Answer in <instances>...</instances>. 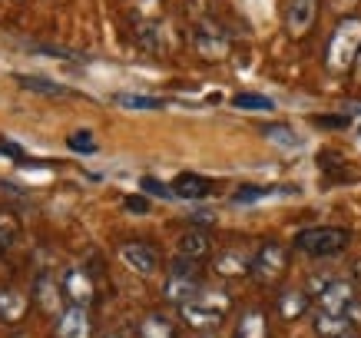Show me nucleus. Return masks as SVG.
I'll return each instance as SVG.
<instances>
[{
    "label": "nucleus",
    "mask_w": 361,
    "mask_h": 338,
    "mask_svg": "<svg viewBox=\"0 0 361 338\" xmlns=\"http://www.w3.org/2000/svg\"><path fill=\"white\" fill-rule=\"evenodd\" d=\"M33 295H37V302H40L47 312H54V298H50V295H56V285L50 289V275L47 272L37 275V282H33Z\"/></svg>",
    "instance_id": "27"
},
{
    "label": "nucleus",
    "mask_w": 361,
    "mask_h": 338,
    "mask_svg": "<svg viewBox=\"0 0 361 338\" xmlns=\"http://www.w3.org/2000/svg\"><path fill=\"white\" fill-rule=\"evenodd\" d=\"M189 40H192V50H196L202 60H226L232 50L229 33L216 23V17H212V20H196Z\"/></svg>",
    "instance_id": "6"
},
{
    "label": "nucleus",
    "mask_w": 361,
    "mask_h": 338,
    "mask_svg": "<svg viewBox=\"0 0 361 338\" xmlns=\"http://www.w3.org/2000/svg\"><path fill=\"white\" fill-rule=\"evenodd\" d=\"M0 153L13 156V159H23V150H20V146H17V143H0Z\"/></svg>",
    "instance_id": "32"
},
{
    "label": "nucleus",
    "mask_w": 361,
    "mask_h": 338,
    "mask_svg": "<svg viewBox=\"0 0 361 338\" xmlns=\"http://www.w3.org/2000/svg\"><path fill=\"white\" fill-rule=\"evenodd\" d=\"M136 44L149 54H163L166 50V33H163V23L156 20H136Z\"/></svg>",
    "instance_id": "17"
},
{
    "label": "nucleus",
    "mask_w": 361,
    "mask_h": 338,
    "mask_svg": "<svg viewBox=\"0 0 361 338\" xmlns=\"http://www.w3.org/2000/svg\"><path fill=\"white\" fill-rule=\"evenodd\" d=\"M318 4L322 0H288V11H285V30L288 37H305L318 20Z\"/></svg>",
    "instance_id": "11"
},
{
    "label": "nucleus",
    "mask_w": 361,
    "mask_h": 338,
    "mask_svg": "<svg viewBox=\"0 0 361 338\" xmlns=\"http://www.w3.org/2000/svg\"><path fill=\"white\" fill-rule=\"evenodd\" d=\"M27 308H30V295L20 292V289H0V322L4 325H20L23 315H27Z\"/></svg>",
    "instance_id": "12"
},
{
    "label": "nucleus",
    "mask_w": 361,
    "mask_h": 338,
    "mask_svg": "<svg viewBox=\"0 0 361 338\" xmlns=\"http://www.w3.org/2000/svg\"><path fill=\"white\" fill-rule=\"evenodd\" d=\"M209 252H212V239H209L206 229H189L179 236V242H176V255H179V259L202 262Z\"/></svg>",
    "instance_id": "14"
},
{
    "label": "nucleus",
    "mask_w": 361,
    "mask_h": 338,
    "mask_svg": "<svg viewBox=\"0 0 361 338\" xmlns=\"http://www.w3.org/2000/svg\"><path fill=\"white\" fill-rule=\"evenodd\" d=\"M13 338H30V335H23V332H20V335H13Z\"/></svg>",
    "instance_id": "35"
},
{
    "label": "nucleus",
    "mask_w": 361,
    "mask_h": 338,
    "mask_svg": "<svg viewBox=\"0 0 361 338\" xmlns=\"http://www.w3.org/2000/svg\"><path fill=\"white\" fill-rule=\"evenodd\" d=\"M358 302L355 282L348 279H331L315 298V315H351V308Z\"/></svg>",
    "instance_id": "7"
},
{
    "label": "nucleus",
    "mask_w": 361,
    "mask_h": 338,
    "mask_svg": "<svg viewBox=\"0 0 361 338\" xmlns=\"http://www.w3.org/2000/svg\"><path fill=\"white\" fill-rule=\"evenodd\" d=\"M229 306L232 302L226 292L202 289L192 302H186V306L179 308V315H183V322H186L189 328H196V332H212V328H219V322L226 318Z\"/></svg>",
    "instance_id": "2"
},
{
    "label": "nucleus",
    "mask_w": 361,
    "mask_h": 338,
    "mask_svg": "<svg viewBox=\"0 0 361 338\" xmlns=\"http://www.w3.org/2000/svg\"><path fill=\"white\" fill-rule=\"evenodd\" d=\"M66 146L73 150V153H83V156H93L97 153V140H93V133L90 130H77L66 136Z\"/></svg>",
    "instance_id": "26"
},
{
    "label": "nucleus",
    "mask_w": 361,
    "mask_h": 338,
    "mask_svg": "<svg viewBox=\"0 0 361 338\" xmlns=\"http://www.w3.org/2000/svg\"><path fill=\"white\" fill-rule=\"evenodd\" d=\"M265 140L275 143V146H285V150H298L302 146V140L295 136V130L292 126H285V123H269V126H262Z\"/></svg>",
    "instance_id": "22"
},
{
    "label": "nucleus",
    "mask_w": 361,
    "mask_h": 338,
    "mask_svg": "<svg viewBox=\"0 0 361 338\" xmlns=\"http://www.w3.org/2000/svg\"><path fill=\"white\" fill-rule=\"evenodd\" d=\"M355 282H361V259L355 262Z\"/></svg>",
    "instance_id": "34"
},
{
    "label": "nucleus",
    "mask_w": 361,
    "mask_h": 338,
    "mask_svg": "<svg viewBox=\"0 0 361 338\" xmlns=\"http://www.w3.org/2000/svg\"><path fill=\"white\" fill-rule=\"evenodd\" d=\"M142 189L149 193V196H159V199H173V189L169 186H163L159 179H153V176H142Z\"/></svg>",
    "instance_id": "29"
},
{
    "label": "nucleus",
    "mask_w": 361,
    "mask_h": 338,
    "mask_svg": "<svg viewBox=\"0 0 361 338\" xmlns=\"http://www.w3.org/2000/svg\"><path fill=\"white\" fill-rule=\"evenodd\" d=\"M269 196H275L272 186H239L232 193V203L235 206H249V203H259V199H269Z\"/></svg>",
    "instance_id": "23"
},
{
    "label": "nucleus",
    "mask_w": 361,
    "mask_h": 338,
    "mask_svg": "<svg viewBox=\"0 0 361 338\" xmlns=\"http://www.w3.org/2000/svg\"><path fill=\"white\" fill-rule=\"evenodd\" d=\"M126 209H130V212H146L149 203H146V196H130L126 199Z\"/></svg>",
    "instance_id": "31"
},
{
    "label": "nucleus",
    "mask_w": 361,
    "mask_h": 338,
    "mask_svg": "<svg viewBox=\"0 0 361 338\" xmlns=\"http://www.w3.org/2000/svg\"><path fill=\"white\" fill-rule=\"evenodd\" d=\"M20 236V222L11 212H0V252H7Z\"/></svg>",
    "instance_id": "25"
},
{
    "label": "nucleus",
    "mask_w": 361,
    "mask_h": 338,
    "mask_svg": "<svg viewBox=\"0 0 361 338\" xmlns=\"http://www.w3.org/2000/svg\"><path fill=\"white\" fill-rule=\"evenodd\" d=\"M140 338H176V328L166 315H146L140 322Z\"/></svg>",
    "instance_id": "21"
},
{
    "label": "nucleus",
    "mask_w": 361,
    "mask_h": 338,
    "mask_svg": "<svg viewBox=\"0 0 361 338\" xmlns=\"http://www.w3.org/2000/svg\"><path fill=\"white\" fill-rule=\"evenodd\" d=\"M110 338H116V335H110Z\"/></svg>",
    "instance_id": "36"
},
{
    "label": "nucleus",
    "mask_w": 361,
    "mask_h": 338,
    "mask_svg": "<svg viewBox=\"0 0 361 338\" xmlns=\"http://www.w3.org/2000/svg\"><path fill=\"white\" fill-rule=\"evenodd\" d=\"M358 133H361V130H358Z\"/></svg>",
    "instance_id": "39"
},
{
    "label": "nucleus",
    "mask_w": 361,
    "mask_h": 338,
    "mask_svg": "<svg viewBox=\"0 0 361 338\" xmlns=\"http://www.w3.org/2000/svg\"><path fill=\"white\" fill-rule=\"evenodd\" d=\"M252 259H255V252L245 249V246H226V249L216 255L212 269H216V275H222V279H235V275L252 272Z\"/></svg>",
    "instance_id": "10"
},
{
    "label": "nucleus",
    "mask_w": 361,
    "mask_h": 338,
    "mask_svg": "<svg viewBox=\"0 0 361 338\" xmlns=\"http://www.w3.org/2000/svg\"><path fill=\"white\" fill-rule=\"evenodd\" d=\"M358 54H361V17H345L329 37L325 66L331 73H348V70H355Z\"/></svg>",
    "instance_id": "1"
},
{
    "label": "nucleus",
    "mask_w": 361,
    "mask_h": 338,
    "mask_svg": "<svg viewBox=\"0 0 361 338\" xmlns=\"http://www.w3.org/2000/svg\"><path fill=\"white\" fill-rule=\"evenodd\" d=\"M351 229L345 226H308L295 236V249L312 255V259H331L338 252L348 249Z\"/></svg>",
    "instance_id": "3"
},
{
    "label": "nucleus",
    "mask_w": 361,
    "mask_h": 338,
    "mask_svg": "<svg viewBox=\"0 0 361 338\" xmlns=\"http://www.w3.org/2000/svg\"><path fill=\"white\" fill-rule=\"evenodd\" d=\"M169 189H173L176 199L199 203V199H206L209 193H212V179H206V176H199V173H179Z\"/></svg>",
    "instance_id": "13"
},
{
    "label": "nucleus",
    "mask_w": 361,
    "mask_h": 338,
    "mask_svg": "<svg viewBox=\"0 0 361 338\" xmlns=\"http://www.w3.org/2000/svg\"><path fill=\"white\" fill-rule=\"evenodd\" d=\"M199 292H202V282H199V262H189V259H179V255H176L173 269H169L166 285H163L166 302H173V306L183 308L186 302H192Z\"/></svg>",
    "instance_id": "4"
},
{
    "label": "nucleus",
    "mask_w": 361,
    "mask_h": 338,
    "mask_svg": "<svg viewBox=\"0 0 361 338\" xmlns=\"http://www.w3.org/2000/svg\"><path fill=\"white\" fill-rule=\"evenodd\" d=\"M308 306H312V298H308V292H302V289H288V292L279 295V318L282 322H295V318H302L308 312Z\"/></svg>",
    "instance_id": "16"
},
{
    "label": "nucleus",
    "mask_w": 361,
    "mask_h": 338,
    "mask_svg": "<svg viewBox=\"0 0 361 338\" xmlns=\"http://www.w3.org/2000/svg\"><path fill=\"white\" fill-rule=\"evenodd\" d=\"M235 338H269V322L262 308H245L235 328Z\"/></svg>",
    "instance_id": "18"
},
{
    "label": "nucleus",
    "mask_w": 361,
    "mask_h": 338,
    "mask_svg": "<svg viewBox=\"0 0 361 338\" xmlns=\"http://www.w3.org/2000/svg\"><path fill=\"white\" fill-rule=\"evenodd\" d=\"M136 338H140V335H136Z\"/></svg>",
    "instance_id": "38"
},
{
    "label": "nucleus",
    "mask_w": 361,
    "mask_h": 338,
    "mask_svg": "<svg viewBox=\"0 0 361 338\" xmlns=\"http://www.w3.org/2000/svg\"><path fill=\"white\" fill-rule=\"evenodd\" d=\"M90 332H93V322L87 308L70 306L56 322V338H90Z\"/></svg>",
    "instance_id": "15"
},
{
    "label": "nucleus",
    "mask_w": 361,
    "mask_h": 338,
    "mask_svg": "<svg viewBox=\"0 0 361 338\" xmlns=\"http://www.w3.org/2000/svg\"><path fill=\"white\" fill-rule=\"evenodd\" d=\"M355 77H358V83H361V54H358V60H355Z\"/></svg>",
    "instance_id": "33"
},
{
    "label": "nucleus",
    "mask_w": 361,
    "mask_h": 338,
    "mask_svg": "<svg viewBox=\"0 0 361 338\" xmlns=\"http://www.w3.org/2000/svg\"><path fill=\"white\" fill-rule=\"evenodd\" d=\"M60 295H63L70 306L90 308L93 306V298H97V285H93V279H90L87 269L73 265V269H66L63 279H60Z\"/></svg>",
    "instance_id": "8"
},
{
    "label": "nucleus",
    "mask_w": 361,
    "mask_h": 338,
    "mask_svg": "<svg viewBox=\"0 0 361 338\" xmlns=\"http://www.w3.org/2000/svg\"><path fill=\"white\" fill-rule=\"evenodd\" d=\"M285 272H288V249H285L282 242H262V246L255 249L249 275L259 285H275Z\"/></svg>",
    "instance_id": "5"
},
{
    "label": "nucleus",
    "mask_w": 361,
    "mask_h": 338,
    "mask_svg": "<svg viewBox=\"0 0 361 338\" xmlns=\"http://www.w3.org/2000/svg\"><path fill=\"white\" fill-rule=\"evenodd\" d=\"M348 338H355V335H348Z\"/></svg>",
    "instance_id": "37"
},
{
    "label": "nucleus",
    "mask_w": 361,
    "mask_h": 338,
    "mask_svg": "<svg viewBox=\"0 0 361 338\" xmlns=\"http://www.w3.org/2000/svg\"><path fill=\"white\" fill-rule=\"evenodd\" d=\"M120 259H123V265L136 275H153L156 269H159V252H156V246H149V242H142V239L123 242Z\"/></svg>",
    "instance_id": "9"
},
{
    "label": "nucleus",
    "mask_w": 361,
    "mask_h": 338,
    "mask_svg": "<svg viewBox=\"0 0 361 338\" xmlns=\"http://www.w3.org/2000/svg\"><path fill=\"white\" fill-rule=\"evenodd\" d=\"M315 332L322 338H348L355 335L351 315H315Z\"/></svg>",
    "instance_id": "19"
},
{
    "label": "nucleus",
    "mask_w": 361,
    "mask_h": 338,
    "mask_svg": "<svg viewBox=\"0 0 361 338\" xmlns=\"http://www.w3.org/2000/svg\"><path fill=\"white\" fill-rule=\"evenodd\" d=\"M315 126H329V130H338V126H348V116H315Z\"/></svg>",
    "instance_id": "30"
},
{
    "label": "nucleus",
    "mask_w": 361,
    "mask_h": 338,
    "mask_svg": "<svg viewBox=\"0 0 361 338\" xmlns=\"http://www.w3.org/2000/svg\"><path fill=\"white\" fill-rule=\"evenodd\" d=\"M17 83L30 93H44V97H70V90L63 83H54L47 77H37V73H17Z\"/></svg>",
    "instance_id": "20"
},
{
    "label": "nucleus",
    "mask_w": 361,
    "mask_h": 338,
    "mask_svg": "<svg viewBox=\"0 0 361 338\" xmlns=\"http://www.w3.org/2000/svg\"><path fill=\"white\" fill-rule=\"evenodd\" d=\"M116 103L126 109H163V99L156 97H142V93H116Z\"/></svg>",
    "instance_id": "24"
},
{
    "label": "nucleus",
    "mask_w": 361,
    "mask_h": 338,
    "mask_svg": "<svg viewBox=\"0 0 361 338\" xmlns=\"http://www.w3.org/2000/svg\"><path fill=\"white\" fill-rule=\"evenodd\" d=\"M232 107L239 109H275V103L262 93H239V97H232Z\"/></svg>",
    "instance_id": "28"
}]
</instances>
